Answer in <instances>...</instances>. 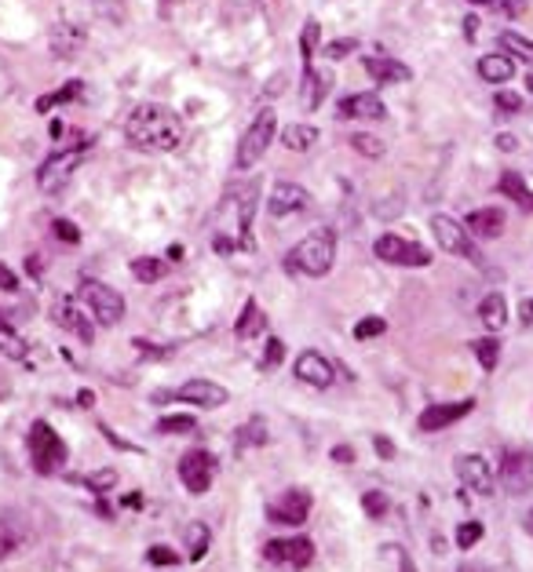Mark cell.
Wrapping results in <instances>:
<instances>
[{"label": "cell", "mask_w": 533, "mask_h": 572, "mask_svg": "<svg viewBox=\"0 0 533 572\" xmlns=\"http://www.w3.org/2000/svg\"><path fill=\"white\" fill-rule=\"evenodd\" d=\"M373 252H377V259H384V263H391V266H431V252H427L424 244H416V241L398 237V234L377 237Z\"/></svg>", "instance_id": "cell-8"}, {"label": "cell", "mask_w": 533, "mask_h": 572, "mask_svg": "<svg viewBox=\"0 0 533 572\" xmlns=\"http://www.w3.org/2000/svg\"><path fill=\"white\" fill-rule=\"evenodd\" d=\"M125 135L136 150H146V153H172V150H180L183 146V121L180 114H172L168 106L161 103H143L128 114L125 121Z\"/></svg>", "instance_id": "cell-1"}, {"label": "cell", "mask_w": 533, "mask_h": 572, "mask_svg": "<svg viewBox=\"0 0 533 572\" xmlns=\"http://www.w3.org/2000/svg\"><path fill=\"white\" fill-rule=\"evenodd\" d=\"M80 91H84V80H66L59 91H51V95H44V99H37V110L48 114V110H55V106H62V103H73Z\"/></svg>", "instance_id": "cell-31"}, {"label": "cell", "mask_w": 533, "mask_h": 572, "mask_svg": "<svg viewBox=\"0 0 533 572\" xmlns=\"http://www.w3.org/2000/svg\"><path fill=\"white\" fill-rule=\"evenodd\" d=\"M388 321L384 318H362L359 325H354V339H373V336H384Z\"/></svg>", "instance_id": "cell-44"}, {"label": "cell", "mask_w": 533, "mask_h": 572, "mask_svg": "<svg viewBox=\"0 0 533 572\" xmlns=\"http://www.w3.org/2000/svg\"><path fill=\"white\" fill-rule=\"evenodd\" d=\"M212 248H216L220 255H230V252H234V241H230V237H216V241H212Z\"/></svg>", "instance_id": "cell-56"}, {"label": "cell", "mask_w": 533, "mask_h": 572, "mask_svg": "<svg viewBox=\"0 0 533 572\" xmlns=\"http://www.w3.org/2000/svg\"><path fill=\"white\" fill-rule=\"evenodd\" d=\"M212 478H216V459H212V452L191 448V452L180 459V482L187 485V493L205 496L209 485H212Z\"/></svg>", "instance_id": "cell-11"}, {"label": "cell", "mask_w": 533, "mask_h": 572, "mask_svg": "<svg viewBox=\"0 0 533 572\" xmlns=\"http://www.w3.org/2000/svg\"><path fill=\"white\" fill-rule=\"evenodd\" d=\"M388 110L380 103V95L373 91H359V95H347V99H340V117L343 121H380Z\"/></svg>", "instance_id": "cell-19"}, {"label": "cell", "mask_w": 533, "mask_h": 572, "mask_svg": "<svg viewBox=\"0 0 533 572\" xmlns=\"http://www.w3.org/2000/svg\"><path fill=\"white\" fill-rule=\"evenodd\" d=\"M482 532H486V529H482V521H464V525L457 529V547H461V550L475 547V543L482 540Z\"/></svg>", "instance_id": "cell-42"}, {"label": "cell", "mask_w": 533, "mask_h": 572, "mask_svg": "<svg viewBox=\"0 0 533 572\" xmlns=\"http://www.w3.org/2000/svg\"><path fill=\"white\" fill-rule=\"evenodd\" d=\"M431 234H435V241H438V248L442 252H450V255H464L468 263H482V255H479V248H475V241H472V234L454 219V216H435L431 219Z\"/></svg>", "instance_id": "cell-7"}, {"label": "cell", "mask_w": 533, "mask_h": 572, "mask_svg": "<svg viewBox=\"0 0 533 572\" xmlns=\"http://www.w3.org/2000/svg\"><path fill=\"white\" fill-rule=\"evenodd\" d=\"M493 5H497V12H500L504 19H515V15L526 12V0H493Z\"/></svg>", "instance_id": "cell-50"}, {"label": "cell", "mask_w": 533, "mask_h": 572, "mask_svg": "<svg viewBox=\"0 0 533 572\" xmlns=\"http://www.w3.org/2000/svg\"><path fill=\"white\" fill-rule=\"evenodd\" d=\"M362 507H366L369 518H384V514H388V496H384V493H366V496H362Z\"/></svg>", "instance_id": "cell-45"}, {"label": "cell", "mask_w": 533, "mask_h": 572, "mask_svg": "<svg viewBox=\"0 0 533 572\" xmlns=\"http://www.w3.org/2000/svg\"><path fill=\"white\" fill-rule=\"evenodd\" d=\"M282 143L293 150V153H307L314 143H318V128L314 125H289L282 132Z\"/></svg>", "instance_id": "cell-29"}, {"label": "cell", "mask_w": 533, "mask_h": 572, "mask_svg": "<svg viewBox=\"0 0 533 572\" xmlns=\"http://www.w3.org/2000/svg\"><path fill=\"white\" fill-rule=\"evenodd\" d=\"M318 37H322V26H318L314 19H307V26H304V37H300V55H304V66H311V59H314V48H318Z\"/></svg>", "instance_id": "cell-38"}, {"label": "cell", "mask_w": 533, "mask_h": 572, "mask_svg": "<svg viewBox=\"0 0 533 572\" xmlns=\"http://www.w3.org/2000/svg\"><path fill=\"white\" fill-rule=\"evenodd\" d=\"M275 132H278V114L271 106H263L238 143V168H252L266 153V146L275 143Z\"/></svg>", "instance_id": "cell-6"}, {"label": "cell", "mask_w": 533, "mask_h": 572, "mask_svg": "<svg viewBox=\"0 0 533 572\" xmlns=\"http://www.w3.org/2000/svg\"><path fill=\"white\" fill-rule=\"evenodd\" d=\"M362 66H366V73H369L377 84H406V80H409V66H402V62L391 59V55H366Z\"/></svg>", "instance_id": "cell-22"}, {"label": "cell", "mask_w": 533, "mask_h": 572, "mask_svg": "<svg viewBox=\"0 0 533 572\" xmlns=\"http://www.w3.org/2000/svg\"><path fill=\"white\" fill-rule=\"evenodd\" d=\"M515 146H519V143H515V135H497V150H508V153H511Z\"/></svg>", "instance_id": "cell-59"}, {"label": "cell", "mask_w": 533, "mask_h": 572, "mask_svg": "<svg viewBox=\"0 0 533 572\" xmlns=\"http://www.w3.org/2000/svg\"><path fill=\"white\" fill-rule=\"evenodd\" d=\"M398 572H416V565H413V558L406 550H398Z\"/></svg>", "instance_id": "cell-57"}, {"label": "cell", "mask_w": 533, "mask_h": 572, "mask_svg": "<svg viewBox=\"0 0 533 572\" xmlns=\"http://www.w3.org/2000/svg\"><path fill=\"white\" fill-rule=\"evenodd\" d=\"M263 328H266V318H263L259 303L248 300V303L241 307V318H238V325H234V336H238V339H252V336H259Z\"/></svg>", "instance_id": "cell-28"}, {"label": "cell", "mask_w": 533, "mask_h": 572, "mask_svg": "<svg viewBox=\"0 0 533 572\" xmlns=\"http://www.w3.org/2000/svg\"><path fill=\"white\" fill-rule=\"evenodd\" d=\"M146 561L150 565H175V561H180V554H175L172 547H164V543H157V547L146 550Z\"/></svg>", "instance_id": "cell-46"}, {"label": "cell", "mask_w": 533, "mask_h": 572, "mask_svg": "<svg viewBox=\"0 0 533 572\" xmlns=\"http://www.w3.org/2000/svg\"><path fill=\"white\" fill-rule=\"evenodd\" d=\"M311 205V194L296 182H278L271 189V198H266V212L271 219H289V216H300L304 208Z\"/></svg>", "instance_id": "cell-13"}, {"label": "cell", "mask_w": 533, "mask_h": 572, "mask_svg": "<svg viewBox=\"0 0 533 572\" xmlns=\"http://www.w3.org/2000/svg\"><path fill=\"white\" fill-rule=\"evenodd\" d=\"M354 48H359V41H351V37H347V41H332V44L325 48V55H329V59H343V55L354 51Z\"/></svg>", "instance_id": "cell-51"}, {"label": "cell", "mask_w": 533, "mask_h": 572, "mask_svg": "<svg viewBox=\"0 0 533 572\" xmlns=\"http://www.w3.org/2000/svg\"><path fill=\"white\" fill-rule=\"evenodd\" d=\"M26 448H30V459H33V466H37L41 474H55V470L66 463V441H62V438L55 434V427L44 423V420H37V423L30 427Z\"/></svg>", "instance_id": "cell-5"}, {"label": "cell", "mask_w": 533, "mask_h": 572, "mask_svg": "<svg viewBox=\"0 0 533 572\" xmlns=\"http://www.w3.org/2000/svg\"><path fill=\"white\" fill-rule=\"evenodd\" d=\"M468 5H493V0H468Z\"/></svg>", "instance_id": "cell-61"}, {"label": "cell", "mask_w": 533, "mask_h": 572, "mask_svg": "<svg viewBox=\"0 0 533 572\" xmlns=\"http://www.w3.org/2000/svg\"><path fill=\"white\" fill-rule=\"evenodd\" d=\"M347 143H351V150H359V153H366V157H384V153H388V146H384L377 135H366V132L351 135Z\"/></svg>", "instance_id": "cell-37"}, {"label": "cell", "mask_w": 533, "mask_h": 572, "mask_svg": "<svg viewBox=\"0 0 533 572\" xmlns=\"http://www.w3.org/2000/svg\"><path fill=\"white\" fill-rule=\"evenodd\" d=\"M256 201H259V182H248L245 189H241V201H238V244L245 248V252H252L256 248V241H252V216H256Z\"/></svg>", "instance_id": "cell-21"}, {"label": "cell", "mask_w": 533, "mask_h": 572, "mask_svg": "<svg viewBox=\"0 0 533 572\" xmlns=\"http://www.w3.org/2000/svg\"><path fill=\"white\" fill-rule=\"evenodd\" d=\"M311 493L307 489H289L278 503L266 507V518H271L275 525H304L307 514H311Z\"/></svg>", "instance_id": "cell-14"}, {"label": "cell", "mask_w": 533, "mask_h": 572, "mask_svg": "<svg viewBox=\"0 0 533 572\" xmlns=\"http://www.w3.org/2000/svg\"><path fill=\"white\" fill-rule=\"evenodd\" d=\"M51 321L59 328H66L70 336H77L84 346H92L96 328H92V321H88V314H84V307H80L77 296H55L51 300Z\"/></svg>", "instance_id": "cell-9"}, {"label": "cell", "mask_w": 533, "mask_h": 572, "mask_svg": "<svg viewBox=\"0 0 533 572\" xmlns=\"http://www.w3.org/2000/svg\"><path fill=\"white\" fill-rule=\"evenodd\" d=\"M497 189H500L508 201H515L522 212H533V189L526 186V179H522L519 171H504L500 182H497Z\"/></svg>", "instance_id": "cell-23"}, {"label": "cell", "mask_w": 533, "mask_h": 572, "mask_svg": "<svg viewBox=\"0 0 533 572\" xmlns=\"http://www.w3.org/2000/svg\"><path fill=\"white\" fill-rule=\"evenodd\" d=\"M472 409H475V401H472V398H464V401H450V405H427V409L420 412L416 427H420L424 434H435V430H442V427H450V423L464 420Z\"/></svg>", "instance_id": "cell-17"}, {"label": "cell", "mask_w": 533, "mask_h": 572, "mask_svg": "<svg viewBox=\"0 0 533 572\" xmlns=\"http://www.w3.org/2000/svg\"><path fill=\"white\" fill-rule=\"evenodd\" d=\"M332 259H336V234L329 226H318L285 255V270L304 277H325L332 270Z\"/></svg>", "instance_id": "cell-2"}, {"label": "cell", "mask_w": 533, "mask_h": 572, "mask_svg": "<svg viewBox=\"0 0 533 572\" xmlns=\"http://www.w3.org/2000/svg\"><path fill=\"white\" fill-rule=\"evenodd\" d=\"M263 558L271 565H285V568H307L314 561V543L307 536H293V540H271L263 547Z\"/></svg>", "instance_id": "cell-12"}, {"label": "cell", "mask_w": 533, "mask_h": 572, "mask_svg": "<svg viewBox=\"0 0 533 572\" xmlns=\"http://www.w3.org/2000/svg\"><path fill=\"white\" fill-rule=\"evenodd\" d=\"M77 300L88 307V314H92L99 325H107V328L125 318V300H121V292L110 289V284H103V281H96V277H84V281L77 284Z\"/></svg>", "instance_id": "cell-3"}, {"label": "cell", "mask_w": 533, "mask_h": 572, "mask_svg": "<svg viewBox=\"0 0 533 572\" xmlns=\"http://www.w3.org/2000/svg\"><path fill=\"white\" fill-rule=\"evenodd\" d=\"M500 230H504L500 208H479L468 216V234H475V237H500Z\"/></svg>", "instance_id": "cell-25"}, {"label": "cell", "mask_w": 533, "mask_h": 572, "mask_svg": "<svg viewBox=\"0 0 533 572\" xmlns=\"http://www.w3.org/2000/svg\"><path fill=\"white\" fill-rule=\"evenodd\" d=\"M198 427V420L194 416H164L161 423H157V430L161 434H191Z\"/></svg>", "instance_id": "cell-40"}, {"label": "cell", "mask_w": 533, "mask_h": 572, "mask_svg": "<svg viewBox=\"0 0 533 572\" xmlns=\"http://www.w3.org/2000/svg\"><path fill=\"white\" fill-rule=\"evenodd\" d=\"M332 459H336V463H351V459H354V448L336 445V448H332Z\"/></svg>", "instance_id": "cell-55"}, {"label": "cell", "mask_w": 533, "mask_h": 572, "mask_svg": "<svg viewBox=\"0 0 533 572\" xmlns=\"http://www.w3.org/2000/svg\"><path fill=\"white\" fill-rule=\"evenodd\" d=\"M282 357H285V343H282V339H271V343H266V350H263L259 368H263V372H271V368L282 364Z\"/></svg>", "instance_id": "cell-43"}, {"label": "cell", "mask_w": 533, "mask_h": 572, "mask_svg": "<svg viewBox=\"0 0 533 572\" xmlns=\"http://www.w3.org/2000/svg\"><path fill=\"white\" fill-rule=\"evenodd\" d=\"M472 354L479 357V364H482L486 372H493V368H497V361H500V343H497L493 336L475 339V343H472Z\"/></svg>", "instance_id": "cell-34"}, {"label": "cell", "mask_w": 533, "mask_h": 572, "mask_svg": "<svg viewBox=\"0 0 533 572\" xmlns=\"http://www.w3.org/2000/svg\"><path fill=\"white\" fill-rule=\"evenodd\" d=\"M497 44H500L508 55H515V59H522V62L533 66V41H529V37H522V33H515V30H504V33L497 37Z\"/></svg>", "instance_id": "cell-32"}, {"label": "cell", "mask_w": 533, "mask_h": 572, "mask_svg": "<svg viewBox=\"0 0 533 572\" xmlns=\"http://www.w3.org/2000/svg\"><path fill=\"white\" fill-rule=\"evenodd\" d=\"M0 354L12 357V361H23V357H26V343H23V336H15L8 325H0Z\"/></svg>", "instance_id": "cell-35"}, {"label": "cell", "mask_w": 533, "mask_h": 572, "mask_svg": "<svg viewBox=\"0 0 533 572\" xmlns=\"http://www.w3.org/2000/svg\"><path fill=\"white\" fill-rule=\"evenodd\" d=\"M296 379H300V383H307V387L325 391V387H332L336 372H332L329 357H322L318 350H304V354L296 357Z\"/></svg>", "instance_id": "cell-18"}, {"label": "cell", "mask_w": 533, "mask_h": 572, "mask_svg": "<svg viewBox=\"0 0 533 572\" xmlns=\"http://www.w3.org/2000/svg\"><path fill=\"white\" fill-rule=\"evenodd\" d=\"M0 289H5V292H19V273L8 270L5 263H0Z\"/></svg>", "instance_id": "cell-52"}, {"label": "cell", "mask_w": 533, "mask_h": 572, "mask_svg": "<svg viewBox=\"0 0 533 572\" xmlns=\"http://www.w3.org/2000/svg\"><path fill=\"white\" fill-rule=\"evenodd\" d=\"M88 139H80L77 146H66V150H55L44 164H41V171H37V186L44 189V194H62V189L70 186V179H73V171L80 168V157L88 153Z\"/></svg>", "instance_id": "cell-4"}, {"label": "cell", "mask_w": 533, "mask_h": 572, "mask_svg": "<svg viewBox=\"0 0 533 572\" xmlns=\"http://www.w3.org/2000/svg\"><path fill=\"white\" fill-rule=\"evenodd\" d=\"M51 230H55V237H59V241H66V244H77V241H80V230H77L70 219H55V223H51Z\"/></svg>", "instance_id": "cell-47"}, {"label": "cell", "mask_w": 533, "mask_h": 572, "mask_svg": "<svg viewBox=\"0 0 533 572\" xmlns=\"http://www.w3.org/2000/svg\"><path fill=\"white\" fill-rule=\"evenodd\" d=\"M132 346H136L139 357H168V354H172V346H154V343H146V339H136Z\"/></svg>", "instance_id": "cell-48"}, {"label": "cell", "mask_w": 533, "mask_h": 572, "mask_svg": "<svg viewBox=\"0 0 533 572\" xmlns=\"http://www.w3.org/2000/svg\"><path fill=\"white\" fill-rule=\"evenodd\" d=\"M479 321L490 328V332H500L508 325V300L500 292H490L482 303H479Z\"/></svg>", "instance_id": "cell-27"}, {"label": "cell", "mask_w": 533, "mask_h": 572, "mask_svg": "<svg viewBox=\"0 0 533 572\" xmlns=\"http://www.w3.org/2000/svg\"><path fill=\"white\" fill-rule=\"evenodd\" d=\"M526 532H529V536H533V511H529V514H526Z\"/></svg>", "instance_id": "cell-60"}, {"label": "cell", "mask_w": 533, "mask_h": 572, "mask_svg": "<svg viewBox=\"0 0 533 572\" xmlns=\"http://www.w3.org/2000/svg\"><path fill=\"white\" fill-rule=\"evenodd\" d=\"M172 398H180L187 405H198V409H220V405H227L230 394H227V387L212 383V379H191V383H183Z\"/></svg>", "instance_id": "cell-16"}, {"label": "cell", "mask_w": 533, "mask_h": 572, "mask_svg": "<svg viewBox=\"0 0 533 572\" xmlns=\"http://www.w3.org/2000/svg\"><path fill=\"white\" fill-rule=\"evenodd\" d=\"M164 270H168V263H164V259H157V255H139V259H132V273H136L143 284L161 281V277H164Z\"/></svg>", "instance_id": "cell-33"}, {"label": "cell", "mask_w": 533, "mask_h": 572, "mask_svg": "<svg viewBox=\"0 0 533 572\" xmlns=\"http://www.w3.org/2000/svg\"><path fill=\"white\" fill-rule=\"evenodd\" d=\"M209 543H212V532H209L205 521L187 525V558H191V561H201V558L209 554Z\"/></svg>", "instance_id": "cell-30"}, {"label": "cell", "mask_w": 533, "mask_h": 572, "mask_svg": "<svg viewBox=\"0 0 533 572\" xmlns=\"http://www.w3.org/2000/svg\"><path fill=\"white\" fill-rule=\"evenodd\" d=\"M511 73H515V62H511V55H482L479 59V77L486 80V84H508L511 80Z\"/></svg>", "instance_id": "cell-24"}, {"label": "cell", "mask_w": 533, "mask_h": 572, "mask_svg": "<svg viewBox=\"0 0 533 572\" xmlns=\"http://www.w3.org/2000/svg\"><path fill=\"white\" fill-rule=\"evenodd\" d=\"M329 88H332V77H329V73H322V69H314V66H304V99H307L311 110L322 106V99L329 95Z\"/></svg>", "instance_id": "cell-26"}, {"label": "cell", "mask_w": 533, "mask_h": 572, "mask_svg": "<svg viewBox=\"0 0 533 572\" xmlns=\"http://www.w3.org/2000/svg\"><path fill=\"white\" fill-rule=\"evenodd\" d=\"M248 445H266V423L263 420H248L238 430V448H248Z\"/></svg>", "instance_id": "cell-36"}, {"label": "cell", "mask_w": 533, "mask_h": 572, "mask_svg": "<svg viewBox=\"0 0 533 572\" xmlns=\"http://www.w3.org/2000/svg\"><path fill=\"white\" fill-rule=\"evenodd\" d=\"M373 445H377V456H380V459H391V456H395V445H391L388 438H373Z\"/></svg>", "instance_id": "cell-54"}, {"label": "cell", "mask_w": 533, "mask_h": 572, "mask_svg": "<svg viewBox=\"0 0 533 572\" xmlns=\"http://www.w3.org/2000/svg\"><path fill=\"white\" fill-rule=\"evenodd\" d=\"M500 485L508 496H526L533 489V452L511 448L500 459Z\"/></svg>", "instance_id": "cell-10"}, {"label": "cell", "mask_w": 533, "mask_h": 572, "mask_svg": "<svg viewBox=\"0 0 533 572\" xmlns=\"http://www.w3.org/2000/svg\"><path fill=\"white\" fill-rule=\"evenodd\" d=\"M92 8L99 19H110V23H125V0H92Z\"/></svg>", "instance_id": "cell-41"}, {"label": "cell", "mask_w": 533, "mask_h": 572, "mask_svg": "<svg viewBox=\"0 0 533 572\" xmlns=\"http://www.w3.org/2000/svg\"><path fill=\"white\" fill-rule=\"evenodd\" d=\"M457 474H461V482H464L472 493H479V496H493L497 478H493V470H490V463H486L482 456H475V452L457 456Z\"/></svg>", "instance_id": "cell-15"}, {"label": "cell", "mask_w": 533, "mask_h": 572, "mask_svg": "<svg viewBox=\"0 0 533 572\" xmlns=\"http://www.w3.org/2000/svg\"><path fill=\"white\" fill-rule=\"evenodd\" d=\"M84 485L92 489V493H110V489L117 485V470H114V466H107V470L88 474V478H84Z\"/></svg>", "instance_id": "cell-39"}, {"label": "cell", "mask_w": 533, "mask_h": 572, "mask_svg": "<svg viewBox=\"0 0 533 572\" xmlns=\"http://www.w3.org/2000/svg\"><path fill=\"white\" fill-rule=\"evenodd\" d=\"M84 41H88V33L80 26H73V23H55L51 33H48V48L59 59H73L84 48Z\"/></svg>", "instance_id": "cell-20"}, {"label": "cell", "mask_w": 533, "mask_h": 572, "mask_svg": "<svg viewBox=\"0 0 533 572\" xmlns=\"http://www.w3.org/2000/svg\"><path fill=\"white\" fill-rule=\"evenodd\" d=\"M77 405H80V409H92V405H96V394H92V391H80V394H77Z\"/></svg>", "instance_id": "cell-58"}, {"label": "cell", "mask_w": 533, "mask_h": 572, "mask_svg": "<svg viewBox=\"0 0 533 572\" xmlns=\"http://www.w3.org/2000/svg\"><path fill=\"white\" fill-rule=\"evenodd\" d=\"M519 321H522L526 328H533V296H526V300H522V307H519Z\"/></svg>", "instance_id": "cell-53"}, {"label": "cell", "mask_w": 533, "mask_h": 572, "mask_svg": "<svg viewBox=\"0 0 533 572\" xmlns=\"http://www.w3.org/2000/svg\"><path fill=\"white\" fill-rule=\"evenodd\" d=\"M493 103H497V110H504V114H515V110L522 106V99H519L515 91H497V99H493Z\"/></svg>", "instance_id": "cell-49"}]
</instances>
